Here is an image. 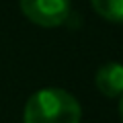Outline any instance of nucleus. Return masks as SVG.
I'll list each match as a JSON object with an SVG mask.
<instances>
[{"label":"nucleus","instance_id":"nucleus-1","mask_svg":"<svg viewBox=\"0 0 123 123\" xmlns=\"http://www.w3.org/2000/svg\"><path fill=\"white\" fill-rule=\"evenodd\" d=\"M82 109L64 88H41L31 94L23 111L25 123H80Z\"/></svg>","mask_w":123,"mask_h":123},{"label":"nucleus","instance_id":"nucleus-2","mask_svg":"<svg viewBox=\"0 0 123 123\" xmlns=\"http://www.w3.org/2000/svg\"><path fill=\"white\" fill-rule=\"evenodd\" d=\"M18 4L31 23L45 29L64 25L72 10L70 0H18Z\"/></svg>","mask_w":123,"mask_h":123},{"label":"nucleus","instance_id":"nucleus-3","mask_svg":"<svg viewBox=\"0 0 123 123\" xmlns=\"http://www.w3.org/2000/svg\"><path fill=\"white\" fill-rule=\"evenodd\" d=\"M94 84H97L98 92H103L109 98H117L123 94V64L117 62H109L105 66H101L94 76Z\"/></svg>","mask_w":123,"mask_h":123},{"label":"nucleus","instance_id":"nucleus-4","mask_svg":"<svg viewBox=\"0 0 123 123\" xmlns=\"http://www.w3.org/2000/svg\"><path fill=\"white\" fill-rule=\"evenodd\" d=\"M98 17L109 23H123V0H90Z\"/></svg>","mask_w":123,"mask_h":123},{"label":"nucleus","instance_id":"nucleus-5","mask_svg":"<svg viewBox=\"0 0 123 123\" xmlns=\"http://www.w3.org/2000/svg\"><path fill=\"white\" fill-rule=\"evenodd\" d=\"M119 115H121V121H123V94H121V101H119Z\"/></svg>","mask_w":123,"mask_h":123}]
</instances>
